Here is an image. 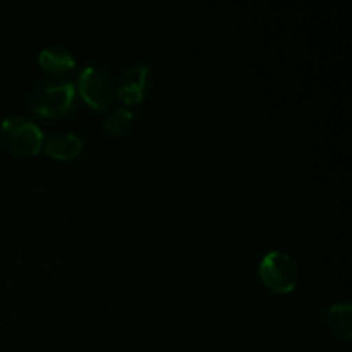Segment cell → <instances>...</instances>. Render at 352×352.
Returning a JSON list of instances; mask_svg holds the SVG:
<instances>
[{
	"mask_svg": "<svg viewBox=\"0 0 352 352\" xmlns=\"http://www.w3.org/2000/svg\"><path fill=\"white\" fill-rule=\"evenodd\" d=\"M76 105V88L67 79H47L34 88L30 109L43 119H62Z\"/></svg>",
	"mask_w": 352,
	"mask_h": 352,
	"instance_id": "obj_1",
	"label": "cell"
},
{
	"mask_svg": "<svg viewBox=\"0 0 352 352\" xmlns=\"http://www.w3.org/2000/svg\"><path fill=\"white\" fill-rule=\"evenodd\" d=\"M0 141L14 157L31 158L40 153L43 146V133L30 119L12 116L0 124Z\"/></svg>",
	"mask_w": 352,
	"mask_h": 352,
	"instance_id": "obj_2",
	"label": "cell"
},
{
	"mask_svg": "<svg viewBox=\"0 0 352 352\" xmlns=\"http://www.w3.org/2000/svg\"><path fill=\"white\" fill-rule=\"evenodd\" d=\"M265 287L275 294H291L299 282V267L291 254L284 251H270L258 267Z\"/></svg>",
	"mask_w": 352,
	"mask_h": 352,
	"instance_id": "obj_3",
	"label": "cell"
},
{
	"mask_svg": "<svg viewBox=\"0 0 352 352\" xmlns=\"http://www.w3.org/2000/svg\"><path fill=\"white\" fill-rule=\"evenodd\" d=\"M78 93L91 109L107 110L112 107L116 91L110 82L109 76L100 69L88 67L82 69L78 76Z\"/></svg>",
	"mask_w": 352,
	"mask_h": 352,
	"instance_id": "obj_4",
	"label": "cell"
},
{
	"mask_svg": "<svg viewBox=\"0 0 352 352\" xmlns=\"http://www.w3.org/2000/svg\"><path fill=\"white\" fill-rule=\"evenodd\" d=\"M148 78H150V67L148 65H133L120 78L117 96L126 105H138V103H141L144 98V89L148 86Z\"/></svg>",
	"mask_w": 352,
	"mask_h": 352,
	"instance_id": "obj_5",
	"label": "cell"
},
{
	"mask_svg": "<svg viewBox=\"0 0 352 352\" xmlns=\"http://www.w3.org/2000/svg\"><path fill=\"white\" fill-rule=\"evenodd\" d=\"M45 151L48 157L60 162L74 160L82 151V140L74 133L54 134L45 143Z\"/></svg>",
	"mask_w": 352,
	"mask_h": 352,
	"instance_id": "obj_6",
	"label": "cell"
},
{
	"mask_svg": "<svg viewBox=\"0 0 352 352\" xmlns=\"http://www.w3.org/2000/svg\"><path fill=\"white\" fill-rule=\"evenodd\" d=\"M38 64L41 65L43 71H47L48 74H64V72L72 71L76 67V60L72 57L71 52L64 47H57V45H52V47L43 48L38 55Z\"/></svg>",
	"mask_w": 352,
	"mask_h": 352,
	"instance_id": "obj_7",
	"label": "cell"
},
{
	"mask_svg": "<svg viewBox=\"0 0 352 352\" xmlns=\"http://www.w3.org/2000/svg\"><path fill=\"white\" fill-rule=\"evenodd\" d=\"M352 308L349 302H336L330 306L329 313H327V323H329L330 330L337 339L349 342L352 339Z\"/></svg>",
	"mask_w": 352,
	"mask_h": 352,
	"instance_id": "obj_8",
	"label": "cell"
},
{
	"mask_svg": "<svg viewBox=\"0 0 352 352\" xmlns=\"http://www.w3.org/2000/svg\"><path fill=\"white\" fill-rule=\"evenodd\" d=\"M133 117V112L127 109L113 110V112L107 117L105 122H103V131H105L107 134H112V136H120V134L127 131Z\"/></svg>",
	"mask_w": 352,
	"mask_h": 352,
	"instance_id": "obj_9",
	"label": "cell"
}]
</instances>
